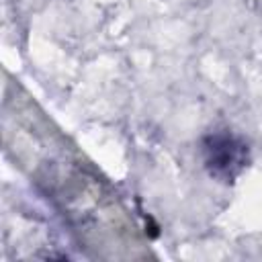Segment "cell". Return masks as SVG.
Instances as JSON below:
<instances>
[{
    "label": "cell",
    "mask_w": 262,
    "mask_h": 262,
    "mask_svg": "<svg viewBox=\"0 0 262 262\" xmlns=\"http://www.w3.org/2000/svg\"><path fill=\"white\" fill-rule=\"evenodd\" d=\"M203 156L211 176L233 182L248 164V145L231 133H213L203 141Z\"/></svg>",
    "instance_id": "cell-1"
}]
</instances>
